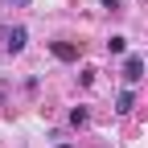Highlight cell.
Wrapping results in <instances>:
<instances>
[{"mask_svg":"<svg viewBox=\"0 0 148 148\" xmlns=\"http://www.w3.org/2000/svg\"><path fill=\"white\" fill-rule=\"evenodd\" d=\"M49 53L58 62H78V45H70V41H49Z\"/></svg>","mask_w":148,"mask_h":148,"instance_id":"obj_1","label":"cell"},{"mask_svg":"<svg viewBox=\"0 0 148 148\" xmlns=\"http://www.w3.org/2000/svg\"><path fill=\"white\" fill-rule=\"evenodd\" d=\"M123 78H127V82L136 86V82L144 78V58H136V53H127V62H123Z\"/></svg>","mask_w":148,"mask_h":148,"instance_id":"obj_2","label":"cell"},{"mask_svg":"<svg viewBox=\"0 0 148 148\" xmlns=\"http://www.w3.org/2000/svg\"><path fill=\"white\" fill-rule=\"evenodd\" d=\"M25 41H29V33H25V25H16V29H8V53H21L25 49Z\"/></svg>","mask_w":148,"mask_h":148,"instance_id":"obj_3","label":"cell"},{"mask_svg":"<svg viewBox=\"0 0 148 148\" xmlns=\"http://www.w3.org/2000/svg\"><path fill=\"white\" fill-rule=\"evenodd\" d=\"M132 107H136V95H132V90H119V99H115V111H119V115H127Z\"/></svg>","mask_w":148,"mask_h":148,"instance_id":"obj_4","label":"cell"},{"mask_svg":"<svg viewBox=\"0 0 148 148\" xmlns=\"http://www.w3.org/2000/svg\"><path fill=\"white\" fill-rule=\"evenodd\" d=\"M107 49H111V53H123V49H127V37H123V33L107 37Z\"/></svg>","mask_w":148,"mask_h":148,"instance_id":"obj_5","label":"cell"},{"mask_svg":"<svg viewBox=\"0 0 148 148\" xmlns=\"http://www.w3.org/2000/svg\"><path fill=\"white\" fill-rule=\"evenodd\" d=\"M86 119H90V111H86V107H74V111H70V123H74V127L86 123Z\"/></svg>","mask_w":148,"mask_h":148,"instance_id":"obj_6","label":"cell"},{"mask_svg":"<svg viewBox=\"0 0 148 148\" xmlns=\"http://www.w3.org/2000/svg\"><path fill=\"white\" fill-rule=\"evenodd\" d=\"M103 8H107V12H119V8H123V0H103Z\"/></svg>","mask_w":148,"mask_h":148,"instance_id":"obj_7","label":"cell"},{"mask_svg":"<svg viewBox=\"0 0 148 148\" xmlns=\"http://www.w3.org/2000/svg\"><path fill=\"white\" fill-rule=\"evenodd\" d=\"M12 4H16V8H29V0H12Z\"/></svg>","mask_w":148,"mask_h":148,"instance_id":"obj_8","label":"cell"}]
</instances>
